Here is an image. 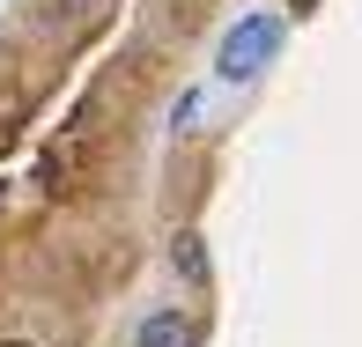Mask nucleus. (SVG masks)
I'll use <instances>...</instances> for the list:
<instances>
[{
	"instance_id": "nucleus-1",
	"label": "nucleus",
	"mask_w": 362,
	"mask_h": 347,
	"mask_svg": "<svg viewBox=\"0 0 362 347\" xmlns=\"http://www.w3.org/2000/svg\"><path fill=\"white\" fill-rule=\"evenodd\" d=\"M274 52H281V15H244V23H229V37L215 52V74L222 81H252Z\"/></svg>"
},
{
	"instance_id": "nucleus-2",
	"label": "nucleus",
	"mask_w": 362,
	"mask_h": 347,
	"mask_svg": "<svg viewBox=\"0 0 362 347\" xmlns=\"http://www.w3.org/2000/svg\"><path fill=\"white\" fill-rule=\"evenodd\" d=\"M134 347H200V333H192V318H177V310H156V318H141Z\"/></svg>"
},
{
	"instance_id": "nucleus-3",
	"label": "nucleus",
	"mask_w": 362,
	"mask_h": 347,
	"mask_svg": "<svg viewBox=\"0 0 362 347\" xmlns=\"http://www.w3.org/2000/svg\"><path fill=\"white\" fill-rule=\"evenodd\" d=\"M170 266L185 274V281H207V252H200V237H192V229H177V237H170Z\"/></svg>"
},
{
	"instance_id": "nucleus-4",
	"label": "nucleus",
	"mask_w": 362,
	"mask_h": 347,
	"mask_svg": "<svg viewBox=\"0 0 362 347\" xmlns=\"http://www.w3.org/2000/svg\"><path fill=\"white\" fill-rule=\"evenodd\" d=\"M281 8H296V15H303V8H318V0H281Z\"/></svg>"
},
{
	"instance_id": "nucleus-5",
	"label": "nucleus",
	"mask_w": 362,
	"mask_h": 347,
	"mask_svg": "<svg viewBox=\"0 0 362 347\" xmlns=\"http://www.w3.org/2000/svg\"><path fill=\"white\" fill-rule=\"evenodd\" d=\"M0 347H30V340H0Z\"/></svg>"
}]
</instances>
